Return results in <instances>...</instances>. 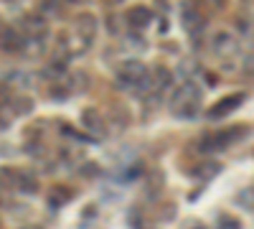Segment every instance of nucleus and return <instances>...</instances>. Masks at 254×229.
Masks as SVG:
<instances>
[{
  "label": "nucleus",
  "instance_id": "nucleus-1",
  "mask_svg": "<svg viewBox=\"0 0 254 229\" xmlns=\"http://www.w3.org/2000/svg\"><path fill=\"white\" fill-rule=\"evenodd\" d=\"M117 81H120V87H122V84H125V87H137V89H142V92L153 89V87H150V69H147L145 61H140V59H127V61H122L120 69H117Z\"/></svg>",
  "mask_w": 254,
  "mask_h": 229
},
{
  "label": "nucleus",
  "instance_id": "nucleus-2",
  "mask_svg": "<svg viewBox=\"0 0 254 229\" xmlns=\"http://www.w3.org/2000/svg\"><path fill=\"white\" fill-rule=\"evenodd\" d=\"M198 105H201V89L196 84H190V81H186L181 89H176L171 99V110L178 117H193L198 112Z\"/></svg>",
  "mask_w": 254,
  "mask_h": 229
},
{
  "label": "nucleus",
  "instance_id": "nucleus-3",
  "mask_svg": "<svg viewBox=\"0 0 254 229\" xmlns=\"http://www.w3.org/2000/svg\"><path fill=\"white\" fill-rule=\"evenodd\" d=\"M244 102V94H229V97H224V99H219L214 107L208 110V117L211 120H216V117H226V115H231L239 105Z\"/></svg>",
  "mask_w": 254,
  "mask_h": 229
},
{
  "label": "nucleus",
  "instance_id": "nucleus-4",
  "mask_svg": "<svg viewBox=\"0 0 254 229\" xmlns=\"http://www.w3.org/2000/svg\"><path fill=\"white\" fill-rule=\"evenodd\" d=\"M153 20V13L150 8H142V5H135L127 10V23H130L132 28H145L147 23Z\"/></svg>",
  "mask_w": 254,
  "mask_h": 229
},
{
  "label": "nucleus",
  "instance_id": "nucleus-5",
  "mask_svg": "<svg viewBox=\"0 0 254 229\" xmlns=\"http://www.w3.org/2000/svg\"><path fill=\"white\" fill-rule=\"evenodd\" d=\"M0 46H3L5 51H20L23 49V36H20V31H15V28H3L0 31Z\"/></svg>",
  "mask_w": 254,
  "mask_h": 229
},
{
  "label": "nucleus",
  "instance_id": "nucleus-6",
  "mask_svg": "<svg viewBox=\"0 0 254 229\" xmlns=\"http://www.w3.org/2000/svg\"><path fill=\"white\" fill-rule=\"evenodd\" d=\"M76 31H79L81 41H92L94 33H97V20H94V15L81 13V15L76 18Z\"/></svg>",
  "mask_w": 254,
  "mask_h": 229
},
{
  "label": "nucleus",
  "instance_id": "nucleus-7",
  "mask_svg": "<svg viewBox=\"0 0 254 229\" xmlns=\"http://www.w3.org/2000/svg\"><path fill=\"white\" fill-rule=\"evenodd\" d=\"M214 51H216L219 56L237 54V41L231 38L229 33H216V36H214Z\"/></svg>",
  "mask_w": 254,
  "mask_h": 229
},
{
  "label": "nucleus",
  "instance_id": "nucleus-8",
  "mask_svg": "<svg viewBox=\"0 0 254 229\" xmlns=\"http://www.w3.org/2000/svg\"><path fill=\"white\" fill-rule=\"evenodd\" d=\"M171 81H173V76H171V72H168L165 67H155L150 72V87L153 89H168Z\"/></svg>",
  "mask_w": 254,
  "mask_h": 229
},
{
  "label": "nucleus",
  "instance_id": "nucleus-9",
  "mask_svg": "<svg viewBox=\"0 0 254 229\" xmlns=\"http://www.w3.org/2000/svg\"><path fill=\"white\" fill-rule=\"evenodd\" d=\"M181 18H183L186 31H190V33H193V31L198 28V23H201V13H198L193 5H186V8H183V13H181Z\"/></svg>",
  "mask_w": 254,
  "mask_h": 229
},
{
  "label": "nucleus",
  "instance_id": "nucleus-10",
  "mask_svg": "<svg viewBox=\"0 0 254 229\" xmlns=\"http://www.w3.org/2000/svg\"><path fill=\"white\" fill-rule=\"evenodd\" d=\"M81 122H84V128H89L94 133H102V120H99L97 110H87V112L81 115Z\"/></svg>",
  "mask_w": 254,
  "mask_h": 229
},
{
  "label": "nucleus",
  "instance_id": "nucleus-11",
  "mask_svg": "<svg viewBox=\"0 0 254 229\" xmlns=\"http://www.w3.org/2000/svg\"><path fill=\"white\" fill-rule=\"evenodd\" d=\"M23 28L26 31H31V33H44V18H36V15H28L26 18V23H23Z\"/></svg>",
  "mask_w": 254,
  "mask_h": 229
},
{
  "label": "nucleus",
  "instance_id": "nucleus-12",
  "mask_svg": "<svg viewBox=\"0 0 254 229\" xmlns=\"http://www.w3.org/2000/svg\"><path fill=\"white\" fill-rule=\"evenodd\" d=\"M18 183V173L10 168H0V186H15Z\"/></svg>",
  "mask_w": 254,
  "mask_h": 229
},
{
  "label": "nucleus",
  "instance_id": "nucleus-13",
  "mask_svg": "<svg viewBox=\"0 0 254 229\" xmlns=\"http://www.w3.org/2000/svg\"><path fill=\"white\" fill-rule=\"evenodd\" d=\"M33 110V102L28 99V97H23V99H15V107H13V112H18V115H28Z\"/></svg>",
  "mask_w": 254,
  "mask_h": 229
},
{
  "label": "nucleus",
  "instance_id": "nucleus-14",
  "mask_svg": "<svg viewBox=\"0 0 254 229\" xmlns=\"http://www.w3.org/2000/svg\"><path fill=\"white\" fill-rule=\"evenodd\" d=\"M196 173H198L203 181H208L211 176H216V173H219V163H206V168H198Z\"/></svg>",
  "mask_w": 254,
  "mask_h": 229
},
{
  "label": "nucleus",
  "instance_id": "nucleus-15",
  "mask_svg": "<svg viewBox=\"0 0 254 229\" xmlns=\"http://www.w3.org/2000/svg\"><path fill=\"white\" fill-rule=\"evenodd\" d=\"M219 229H242V224H239L234 217H221V222H219Z\"/></svg>",
  "mask_w": 254,
  "mask_h": 229
},
{
  "label": "nucleus",
  "instance_id": "nucleus-16",
  "mask_svg": "<svg viewBox=\"0 0 254 229\" xmlns=\"http://www.w3.org/2000/svg\"><path fill=\"white\" fill-rule=\"evenodd\" d=\"M237 199L247 204V209H254V189H247V191H242Z\"/></svg>",
  "mask_w": 254,
  "mask_h": 229
},
{
  "label": "nucleus",
  "instance_id": "nucleus-17",
  "mask_svg": "<svg viewBox=\"0 0 254 229\" xmlns=\"http://www.w3.org/2000/svg\"><path fill=\"white\" fill-rule=\"evenodd\" d=\"M183 229H206V224H203V222H198V219H188Z\"/></svg>",
  "mask_w": 254,
  "mask_h": 229
},
{
  "label": "nucleus",
  "instance_id": "nucleus-18",
  "mask_svg": "<svg viewBox=\"0 0 254 229\" xmlns=\"http://www.w3.org/2000/svg\"><path fill=\"white\" fill-rule=\"evenodd\" d=\"M23 229H44V227H36V224H28V227H23Z\"/></svg>",
  "mask_w": 254,
  "mask_h": 229
}]
</instances>
